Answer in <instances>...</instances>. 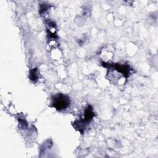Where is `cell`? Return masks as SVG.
Segmentation results:
<instances>
[{"mask_svg":"<svg viewBox=\"0 0 158 158\" xmlns=\"http://www.w3.org/2000/svg\"><path fill=\"white\" fill-rule=\"evenodd\" d=\"M52 104L58 110L65 109L70 104L69 98L63 94H57L52 98Z\"/></svg>","mask_w":158,"mask_h":158,"instance_id":"cell-1","label":"cell"},{"mask_svg":"<svg viewBox=\"0 0 158 158\" xmlns=\"http://www.w3.org/2000/svg\"><path fill=\"white\" fill-rule=\"evenodd\" d=\"M29 77L31 80H36L38 78V74H37V69H33L30 70Z\"/></svg>","mask_w":158,"mask_h":158,"instance_id":"cell-2","label":"cell"}]
</instances>
